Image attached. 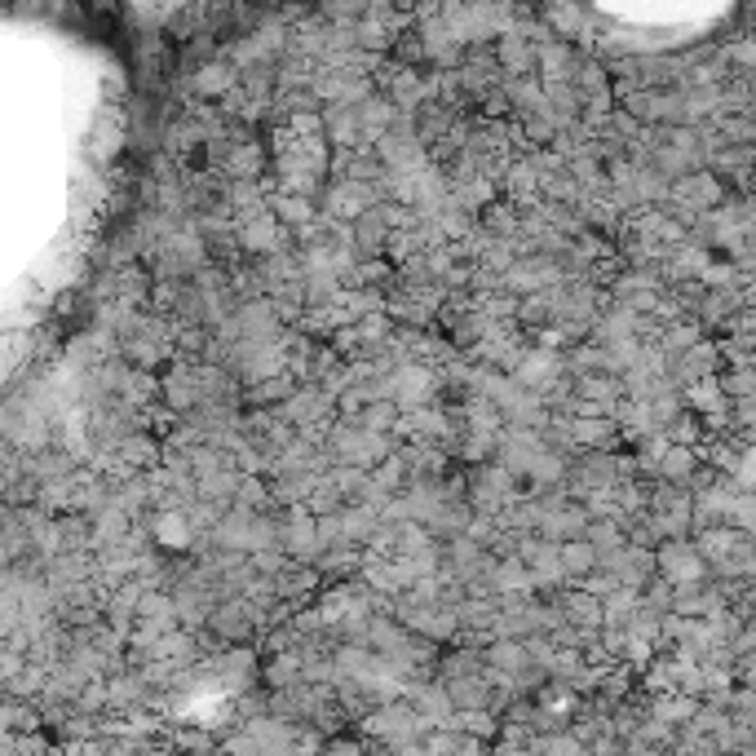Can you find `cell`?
Listing matches in <instances>:
<instances>
[{"label":"cell","mask_w":756,"mask_h":756,"mask_svg":"<svg viewBox=\"0 0 756 756\" xmlns=\"http://www.w3.org/2000/svg\"><path fill=\"white\" fill-rule=\"evenodd\" d=\"M239 89V71L226 58H208L199 71H190V93L195 98H226Z\"/></svg>","instance_id":"ba28073f"},{"label":"cell","mask_w":756,"mask_h":756,"mask_svg":"<svg viewBox=\"0 0 756 756\" xmlns=\"http://www.w3.org/2000/svg\"><path fill=\"white\" fill-rule=\"evenodd\" d=\"M324 138L341 151H359L364 138V120H359V107H328L324 111Z\"/></svg>","instance_id":"9c48e42d"},{"label":"cell","mask_w":756,"mask_h":756,"mask_svg":"<svg viewBox=\"0 0 756 756\" xmlns=\"http://www.w3.org/2000/svg\"><path fill=\"white\" fill-rule=\"evenodd\" d=\"M456 730L487 744V739L500 735V713H491V708H483V713H456Z\"/></svg>","instance_id":"9a60e30c"},{"label":"cell","mask_w":756,"mask_h":756,"mask_svg":"<svg viewBox=\"0 0 756 756\" xmlns=\"http://www.w3.org/2000/svg\"><path fill=\"white\" fill-rule=\"evenodd\" d=\"M156 389H160V380L151 377V372H129V380H125V394H120V402L125 407H147L151 398H156Z\"/></svg>","instance_id":"2e32d148"},{"label":"cell","mask_w":756,"mask_h":756,"mask_svg":"<svg viewBox=\"0 0 756 756\" xmlns=\"http://www.w3.org/2000/svg\"><path fill=\"white\" fill-rule=\"evenodd\" d=\"M597 567H601V554H597L588 540H567V545H563V575H567V579H579V584H584Z\"/></svg>","instance_id":"8fae6325"},{"label":"cell","mask_w":756,"mask_h":756,"mask_svg":"<svg viewBox=\"0 0 756 756\" xmlns=\"http://www.w3.org/2000/svg\"><path fill=\"white\" fill-rule=\"evenodd\" d=\"M673 195L686 199V203H695V208H708V203L722 199V187H717L713 173H690V178H682V182L673 187Z\"/></svg>","instance_id":"7c38bea8"},{"label":"cell","mask_w":756,"mask_h":756,"mask_svg":"<svg viewBox=\"0 0 756 756\" xmlns=\"http://www.w3.org/2000/svg\"><path fill=\"white\" fill-rule=\"evenodd\" d=\"M469 491H474V514H483V518H505L523 500L518 496V478L505 465H483L474 474Z\"/></svg>","instance_id":"7a4b0ae2"},{"label":"cell","mask_w":756,"mask_h":756,"mask_svg":"<svg viewBox=\"0 0 756 756\" xmlns=\"http://www.w3.org/2000/svg\"><path fill=\"white\" fill-rule=\"evenodd\" d=\"M655 567L664 570L677 588H695L699 579H704V554L695 549V545H682V540H673V545H659V554H655Z\"/></svg>","instance_id":"277c9868"},{"label":"cell","mask_w":756,"mask_h":756,"mask_svg":"<svg viewBox=\"0 0 756 756\" xmlns=\"http://www.w3.org/2000/svg\"><path fill=\"white\" fill-rule=\"evenodd\" d=\"M659 474H664V478H686V474H695V451L668 442V447L659 451Z\"/></svg>","instance_id":"e0dca14e"},{"label":"cell","mask_w":756,"mask_h":756,"mask_svg":"<svg viewBox=\"0 0 756 756\" xmlns=\"http://www.w3.org/2000/svg\"><path fill=\"white\" fill-rule=\"evenodd\" d=\"M438 385H442V377H438L434 368H425V364H402V368L389 377V402H394L402 416H407V411H425V407H434Z\"/></svg>","instance_id":"3957f363"},{"label":"cell","mask_w":756,"mask_h":756,"mask_svg":"<svg viewBox=\"0 0 756 756\" xmlns=\"http://www.w3.org/2000/svg\"><path fill=\"white\" fill-rule=\"evenodd\" d=\"M208 628H212L217 637H226L230 646H239V641H248V637H252L257 619H252V610L243 606V597H226V601H221V606L212 610Z\"/></svg>","instance_id":"52a82bcc"},{"label":"cell","mask_w":756,"mask_h":756,"mask_svg":"<svg viewBox=\"0 0 756 756\" xmlns=\"http://www.w3.org/2000/svg\"><path fill=\"white\" fill-rule=\"evenodd\" d=\"M275 505V491L261 483V478H239V491H235V509L243 514H266Z\"/></svg>","instance_id":"5bb4252c"},{"label":"cell","mask_w":756,"mask_h":756,"mask_svg":"<svg viewBox=\"0 0 756 756\" xmlns=\"http://www.w3.org/2000/svg\"><path fill=\"white\" fill-rule=\"evenodd\" d=\"M319 756H368L364 753V744L359 739H346V735H332L328 744H324V753Z\"/></svg>","instance_id":"ac0fdd59"},{"label":"cell","mask_w":756,"mask_h":756,"mask_svg":"<svg viewBox=\"0 0 756 756\" xmlns=\"http://www.w3.org/2000/svg\"><path fill=\"white\" fill-rule=\"evenodd\" d=\"M536 756H588V744L575 735V730H554V735H540L531 744Z\"/></svg>","instance_id":"4fadbf2b"},{"label":"cell","mask_w":756,"mask_h":756,"mask_svg":"<svg viewBox=\"0 0 756 756\" xmlns=\"http://www.w3.org/2000/svg\"><path fill=\"white\" fill-rule=\"evenodd\" d=\"M570 438L579 451H601V442L615 438V425L597 420V416H570Z\"/></svg>","instance_id":"30bf717a"},{"label":"cell","mask_w":756,"mask_h":756,"mask_svg":"<svg viewBox=\"0 0 756 756\" xmlns=\"http://www.w3.org/2000/svg\"><path fill=\"white\" fill-rule=\"evenodd\" d=\"M284 239H288V226H284L275 212L239 226V252H252V257H275V252H284Z\"/></svg>","instance_id":"5b68a950"},{"label":"cell","mask_w":756,"mask_h":756,"mask_svg":"<svg viewBox=\"0 0 756 756\" xmlns=\"http://www.w3.org/2000/svg\"><path fill=\"white\" fill-rule=\"evenodd\" d=\"M328 451H332V460L337 465H355V469H377L389 460V438H380V434H368L359 420H337V429H332V438H328Z\"/></svg>","instance_id":"6da1fadb"},{"label":"cell","mask_w":756,"mask_h":756,"mask_svg":"<svg viewBox=\"0 0 756 756\" xmlns=\"http://www.w3.org/2000/svg\"><path fill=\"white\" fill-rule=\"evenodd\" d=\"M558 610H563V619L575 633H597L606 624V601L584 593V588H570L567 597H558Z\"/></svg>","instance_id":"8992f818"}]
</instances>
